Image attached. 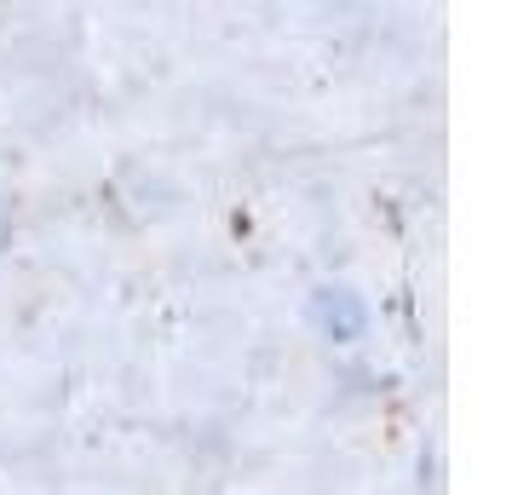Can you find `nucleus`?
Segmentation results:
<instances>
[{
  "mask_svg": "<svg viewBox=\"0 0 512 495\" xmlns=\"http://www.w3.org/2000/svg\"><path fill=\"white\" fill-rule=\"evenodd\" d=\"M317 323H323V329H334L340 334V340H351V334H357V323H363V311H357V300H351V294H334V300H317Z\"/></svg>",
  "mask_w": 512,
  "mask_h": 495,
  "instance_id": "1",
  "label": "nucleus"
}]
</instances>
